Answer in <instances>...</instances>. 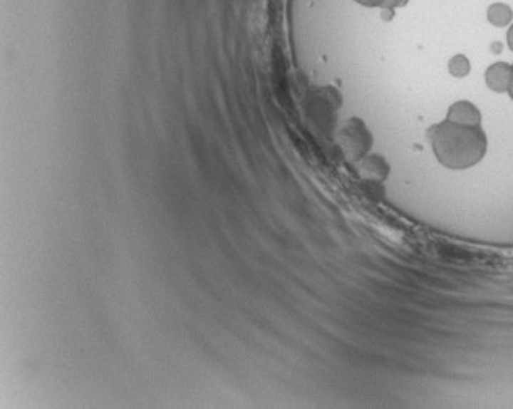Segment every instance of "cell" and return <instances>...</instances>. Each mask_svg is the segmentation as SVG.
Wrapping results in <instances>:
<instances>
[{
	"instance_id": "3",
	"label": "cell",
	"mask_w": 513,
	"mask_h": 409,
	"mask_svg": "<svg viewBox=\"0 0 513 409\" xmlns=\"http://www.w3.org/2000/svg\"><path fill=\"white\" fill-rule=\"evenodd\" d=\"M481 110L477 109L471 101H457L453 103L447 113V120L458 125L466 127H481Z\"/></svg>"
},
{
	"instance_id": "9",
	"label": "cell",
	"mask_w": 513,
	"mask_h": 409,
	"mask_svg": "<svg viewBox=\"0 0 513 409\" xmlns=\"http://www.w3.org/2000/svg\"><path fill=\"white\" fill-rule=\"evenodd\" d=\"M509 95H510V98L513 99V66H512V83H510V90H509Z\"/></svg>"
},
{
	"instance_id": "7",
	"label": "cell",
	"mask_w": 513,
	"mask_h": 409,
	"mask_svg": "<svg viewBox=\"0 0 513 409\" xmlns=\"http://www.w3.org/2000/svg\"><path fill=\"white\" fill-rule=\"evenodd\" d=\"M354 2L369 9H385V7L396 9V7H403L408 0H354Z\"/></svg>"
},
{
	"instance_id": "4",
	"label": "cell",
	"mask_w": 513,
	"mask_h": 409,
	"mask_svg": "<svg viewBox=\"0 0 513 409\" xmlns=\"http://www.w3.org/2000/svg\"><path fill=\"white\" fill-rule=\"evenodd\" d=\"M486 85L494 93H509L512 83V66L507 62L492 63L486 70Z\"/></svg>"
},
{
	"instance_id": "6",
	"label": "cell",
	"mask_w": 513,
	"mask_h": 409,
	"mask_svg": "<svg viewBox=\"0 0 513 409\" xmlns=\"http://www.w3.org/2000/svg\"><path fill=\"white\" fill-rule=\"evenodd\" d=\"M448 72L455 78H465L471 72V62L465 54H457L448 61Z\"/></svg>"
},
{
	"instance_id": "2",
	"label": "cell",
	"mask_w": 513,
	"mask_h": 409,
	"mask_svg": "<svg viewBox=\"0 0 513 409\" xmlns=\"http://www.w3.org/2000/svg\"><path fill=\"white\" fill-rule=\"evenodd\" d=\"M340 145L349 160H361L369 150L370 137L364 124L358 119H351L341 128Z\"/></svg>"
},
{
	"instance_id": "8",
	"label": "cell",
	"mask_w": 513,
	"mask_h": 409,
	"mask_svg": "<svg viewBox=\"0 0 513 409\" xmlns=\"http://www.w3.org/2000/svg\"><path fill=\"white\" fill-rule=\"evenodd\" d=\"M507 44L513 51V25L509 28V33H507Z\"/></svg>"
},
{
	"instance_id": "5",
	"label": "cell",
	"mask_w": 513,
	"mask_h": 409,
	"mask_svg": "<svg viewBox=\"0 0 513 409\" xmlns=\"http://www.w3.org/2000/svg\"><path fill=\"white\" fill-rule=\"evenodd\" d=\"M487 20L492 26L497 28L509 26L513 21V9L504 2H495L492 5H489Z\"/></svg>"
},
{
	"instance_id": "1",
	"label": "cell",
	"mask_w": 513,
	"mask_h": 409,
	"mask_svg": "<svg viewBox=\"0 0 513 409\" xmlns=\"http://www.w3.org/2000/svg\"><path fill=\"white\" fill-rule=\"evenodd\" d=\"M434 155L442 166L463 171L482 161L487 151V137L481 127H466L444 120L429 128Z\"/></svg>"
}]
</instances>
